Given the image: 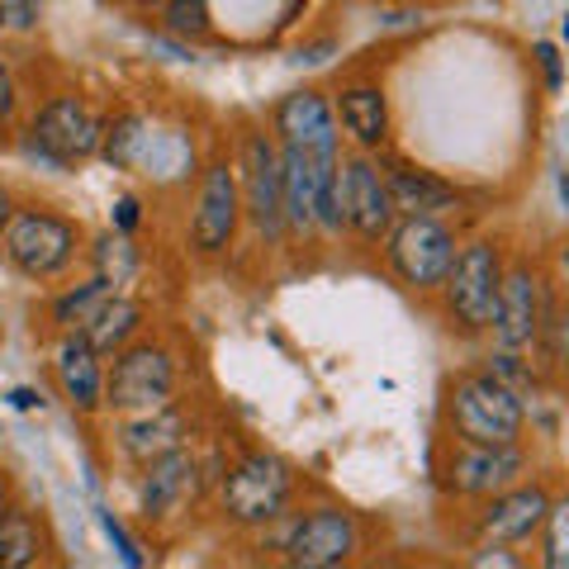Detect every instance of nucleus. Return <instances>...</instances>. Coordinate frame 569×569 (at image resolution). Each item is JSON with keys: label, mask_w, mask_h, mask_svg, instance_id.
<instances>
[{"label": "nucleus", "mask_w": 569, "mask_h": 569, "mask_svg": "<svg viewBox=\"0 0 569 569\" xmlns=\"http://www.w3.org/2000/svg\"><path fill=\"white\" fill-rule=\"evenodd\" d=\"M100 527H104V537L114 541V550L123 556V565H129V569H142V550L133 546V537H129V531H123V527L110 518V512H100Z\"/></svg>", "instance_id": "bb28decb"}, {"label": "nucleus", "mask_w": 569, "mask_h": 569, "mask_svg": "<svg viewBox=\"0 0 569 569\" xmlns=\"http://www.w3.org/2000/svg\"><path fill=\"white\" fill-rule=\"evenodd\" d=\"M39 6L43 0H0V29L10 33H24L39 24Z\"/></svg>", "instance_id": "a878e982"}, {"label": "nucleus", "mask_w": 569, "mask_h": 569, "mask_svg": "<svg viewBox=\"0 0 569 569\" xmlns=\"http://www.w3.org/2000/svg\"><path fill=\"white\" fill-rule=\"evenodd\" d=\"M29 133H33V148H39V157H48L52 167L86 162V157L100 148V119L86 110L81 100H71V96L48 100Z\"/></svg>", "instance_id": "0eeeda50"}, {"label": "nucleus", "mask_w": 569, "mask_h": 569, "mask_svg": "<svg viewBox=\"0 0 569 569\" xmlns=\"http://www.w3.org/2000/svg\"><path fill=\"white\" fill-rule=\"evenodd\" d=\"M114 228H119V233H133V228H138V200H129V194L114 204Z\"/></svg>", "instance_id": "c756f323"}, {"label": "nucleus", "mask_w": 569, "mask_h": 569, "mask_svg": "<svg viewBox=\"0 0 569 569\" xmlns=\"http://www.w3.org/2000/svg\"><path fill=\"white\" fill-rule=\"evenodd\" d=\"M537 62H541V71H546V86H550V91H560V52H556V43H537Z\"/></svg>", "instance_id": "c85d7f7f"}, {"label": "nucleus", "mask_w": 569, "mask_h": 569, "mask_svg": "<svg viewBox=\"0 0 569 569\" xmlns=\"http://www.w3.org/2000/svg\"><path fill=\"white\" fill-rule=\"evenodd\" d=\"M142 328V309L133 299H119V295H104L100 309L91 313V323L81 328V337L91 342L96 356H110V351H123V342Z\"/></svg>", "instance_id": "412c9836"}, {"label": "nucleus", "mask_w": 569, "mask_h": 569, "mask_svg": "<svg viewBox=\"0 0 569 569\" xmlns=\"http://www.w3.org/2000/svg\"><path fill=\"white\" fill-rule=\"evenodd\" d=\"M522 470H527V460L518 447H479V441H466L447 460V485L456 493L489 498V493H503L508 485H518Z\"/></svg>", "instance_id": "f8f14e48"}, {"label": "nucleus", "mask_w": 569, "mask_h": 569, "mask_svg": "<svg viewBox=\"0 0 569 569\" xmlns=\"http://www.w3.org/2000/svg\"><path fill=\"white\" fill-rule=\"evenodd\" d=\"M167 24L186 39H204L209 33V6L204 0H171L167 6Z\"/></svg>", "instance_id": "393cba45"}, {"label": "nucleus", "mask_w": 569, "mask_h": 569, "mask_svg": "<svg viewBox=\"0 0 569 569\" xmlns=\"http://www.w3.org/2000/svg\"><path fill=\"white\" fill-rule=\"evenodd\" d=\"M200 485V466H194V456L186 447H176L167 456H157L142 466V512L148 518H167L186 503Z\"/></svg>", "instance_id": "f3484780"}, {"label": "nucleus", "mask_w": 569, "mask_h": 569, "mask_svg": "<svg viewBox=\"0 0 569 569\" xmlns=\"http://www.w3.org/2000/svg\"><path fill=\"white\" fill-rule=\"evenodd\" d=\"M6 498H10V485H6V475H0V508H6Z\"/></svg>", "instance_id": "72a5a7b5"}, {"label": "nucleus", "mask_w": 569, "mask_h": 569, "mask_svg": "<svg viewBox=\"0 0 569 569\" xmlns=\"http://www.w3.org/2000/svg\"><path fill=\"white\" fill-rule=\"evenodd\" d=\"M337 176V152H305L280 148V194H284V223L309 228L313 223V194Z\"/></svg>", "instance_id": "4468645a"}, {"label": "nucleus", "mask_w": 569, "mask_h": 569, "mask_svg": "<svg viewBox=\"0 0 569 569\" xmlns=\"http://www.w3.org/2000/svg\"><path fill=\"white\" fill-rule=\"evenodd\" d=\"M171 385H176V370L162 347H129L114 356V370L104 380V403L123 408V413H142V408L167 403Z\"/></svg>", "instance_id": "423d86ee"}, {"label": "nucleus", "mask_w": 569, "mask_h": 569, "mask_svg": "<svg viewBox=\"0 0 569 569\" xmlns=\"http://www.w3.org/2000/svg\"><path fill=\"white\" fill-rule=\"evenodd\" d=\"M238 213H242V194H238V181H233V167L213 162L204 171L200 204H194V213H190V242L200 247L204 257L223 252L238 233Z\"/></svg>", "instance_id": "1a4fd4ad"}, {"label": "nucleus", "mask_w": 569, "mask_h": 569, "mask_svg": "<svg viewBox=\"0 0 569 569\" xmlns=\"http://www.w3.org/2000/svg\"><path fill=\"white\" fill-rule=\"evenodd\" d=\"M242 167H247V194L242 209L252 213V223L266 238H276L284 228V194H280V152L266 142L261 133L247 138L242 148Z\"/></svg>", "instance_id": "ddd939ff"}, {"label": "nucleus", "mask_w": 569, "mask_h": 569, "mask_svg": "<svg viewBox=\"0 0 569 569\" xmlns=\"http://www.w3.org/2000/svg\"><path fill=\"white\" fill-rule=\"evenodd\" d=\"M123 451H129L138 466H148V460L167 456L176 447H186V418L176 413V408L157 403V408H142L133 422H123Z\"/></svg>", "instance_id": "6ab92c4d"}, {"label": "nucleus", "mask_w": 569, "mask_h": 569, "mask_svg": "<svg viewBox=\"0 0 569 569\" xmlns=\"http://www.w3.org/2000/svg\"><path fill=\"white\" fill-rule=\"evenodd\" d=\"M276 133L280 148H305V152H337V119L323 96L295 91L276 104Z\"/></svg>", "instance_id": "dca6fc26"}, {"label": "nucleus", "mask_w": 569, "mask_h": 569, "mask_svg": "<svg viewBox=\"0 0 569 569\" xmlns=\"http://www.w3.org/2000/svg\"><path fill=\"white\" fill-rule=\"evenodd\" d=\"M389 266L413 284V290H437L456 261V238L437 219H403L389 228Z\"/></svg>", "instance_id": "39448f33"}, {"label": "nucleus", "mask_w": 569, "mask_h": 569, "mask_svg": "<svg viewBox=\"0 0 569 569\" xmlns=\"http://www.w3.org/2000/svg\"><path fill=\"white\" fill-rule=\"evenodd\" d=\"M284 556L299 569H332L356 556V522L337 508H318L299 518L295 531L284 537Z\"/></svg>", "instance_id": "9b49d317"}, {"label": "nucleus", "mask_w": 569, "mask_h": 569, "mask_svg": "<svg viewBox=\"0 0 569 569\" xmlns=\"http://www.w3.org/2000/svg\"><path fill=\"white\" fill-rule=\"evenodd\" d=\"M58 385L71 408L91 413L104 403V376H100V356L91 351L81 332H67V342L58 347Z\"/></svg>", "instance_id": "a211bd4d"}, {"label": "nucleus", "mask_w": 569, "mask_h": 569, "mask_svg": "<svg viewBox=\"0 0 569 569\" xmlns=\"http://www.w3.org/2000/svg\"><path fill=\"white\" fill-rule=\"evenodd\" d=\"M546 527H550V541H546V565L550 569H560L565 565V508H556L550 503V512H546Z\"/></svg>", "instance_id": "cd10ccee"}, {"label": "nucleus", "mask_w": 569, "mask_h": 569, "mask_svg": "<svg viewBox=\"0 0 569 569\" xmlns=\"http://www.w3.org/2000/svg\"><path fill=\"white\" fill-rule=\"evenodd\" d=\"M385 186H389V200H395V213H403V219H437L456 200L441 181H432L427 171H413V167H389Z\"/></svg>", "instance_id": "aec40b11"}, {"label": "nucleus", "mask_w": 569, "mask_h": 569, "mask_svg": "<svg viewBox=\"0 0 569 569\" xmlns=\"http://www.w3.org/2000/svg\"><path fill=\"white\" fill-rule=\"evenodd\" d=\"M451 422L460 441H479V447H518L527 408L522 395L498 376H466L451 389Z\"/></svg>", "instance_id": "f257e3e1"}, {"label": "nucleus", "mask_w": 569, "mask_h": 569, "mask_svg": "<svg viewBox=\"0 0 569 569\" xmlns=\"http://www.w3.org/2000/svg\"><path fill=\"white\" fill-rule=\"evenodd\" d=\"M43 556V537L24 508H0V569H24Z\"/></svg>", "instance_id": "5701e85b"}, {"label": "nucleus", "mask_w": 569, "mask_h": 569, "mask_svg": "<svg viewBox=\"0 0 569 569\" xmlns=\"http://www.w3.org/2000/svg\"><path fill=\"white\" fill-rule=\"evenodd\" d=\"M10 110H14V81H10L6 62H0V119H6Z\"/></svg>", "instance_id": "7c9ffc66"}, {"label": "nucleus", "mask_w": 569, "mask_h": 569, "mask_svg": "<svg viewBox=\"0 0 569 569\" xmlns=\"http://www.w3.org/2000/svg\"><path fill=\"white\" fill-rule=\"evenodd\" d=\"M493 337L503 351H522L537 347V337L546 332V299H541V280L518 266V271H503L498 284V309H493Z\"/></svg>", "instance_id": "6e6552de"}, {"label": "nucleus", "mask_w": 569, "mask_h": 569, "mask_svg": "<svg viewBox=\"0 0 569 569\" xmlns=\"http://www.w3.org/2000/svg\"><path fill=\"white\" fill-rule=\"evenodd\" d=\"M290 493H295L290 466H284L280 456L252 451V456H242L223 479V512L242 527H266L284 512Z\"/></svg>", "instance_id": "f03ea898"}, {"label": "nucleus", "mask_w": 569, "mask_h": 569, "mask_svg": "<svg viewBox=\"0 0 569 569\" xmlns=\"http://www.w3.org/2000/svg\"><path fill=\"white\" fill-rule=\"evenodd\" d=\"M77 252V228L48 209H10L6 219V257L20 266L24 276L43 280L58 276Z\"/></svg>", "instance_id": "20e7f679"}, {"label": "nucleus", "mask_w": 569, "mask_h": 569, "mask_svg": "<svg viewBox=\"0 0 569 569\" xmlns=\"http://www.w3.org/2000/svg\"><path fill=\"white\" fill-rule=\"evenodd\" d=\"M10 403L20 408V413H29V408H39L43 399H39V389H10Z\"/></svg>", "instance_id": "2f4dec72"}, {"label": "nucleus", "mask_w": 569, "mask_h": 569, "mask_svg": "<svg viewBox=\"0 0 569 569\" xmlns=\"http://www.w3.org/2000/svg\"><path fill=\"white\" fill-rule=\"evenodd\" d=\"M6 219H10V194H6V186H0V228H6Z\"/></svg>", "instance_id": "473e14b6"}, {"label": "nucleus", "mask_w": 569, "mask_h": 569, "mask_svg": "<svg viewBox=\"0 0 569 569\" xmlns=\"http://www.w3.org/2000/svg\"><path fill=\"white\" fill-rule=\"evenodd\" d=\"M337 114H342L347 133L361 142V148H380L385 133H389V110H385V96L376 86H351V91H342Z\"/></svg>", "instance_id": "4be33fe9"}, {"label": "nucleus", "mask_w": 569, "mask_h": 569, "mask_svg": "<svg viewBox=\"0 0 569 569\" xmlns=\"http://www.w3.org/2000/svg\"><path fill=\"white\" fill-rule=\"evenodd\" d=\"M342 223H351L366 242H380L395 228V200H389L385 171L370 157H351L342 171Z\"/></svg>", "instance_id": "9d476101"}, {"label": "nucleus", "mask_w": 569, "mask_h": 569, "mask_svg": "<svg viewBox=\"0 0 569 569\" xmlns=\"http://www.w3.org/2000/svg\"><path fill=\"white\" fill-rule=\"evenodd\" d=\"M498 284H503V261H498L493 242H470L460 247L441 290H447V309L460 328H489L493 309H498Z\"/></svg>", "instance_id": "7ed1b4c3"}, {"label": "nucleus", "mask_w": 569, "mask_h": 569, "mask_svg": "<svg viewBox=\"0 0 569 569\" xmlns=\"http://www.w3.org/2000/svg\"><path fill=\"white\" fill-rule=\"evenodd\" d=\"M550 512V493L541 485H508L503 493H489V508L479 512V531L493 541H527L537 537Z\"/></svg>", "instance_id": "2eb2a0df"}, {"label": "nucleus", "mask_w": 569, "mask_h": 569, "mask_svg": "<svg viewBox=\"0 0 569 569\" xmlns=\"http://www.w3.org/2000/svg\"><path fill=\"white\" fill-rule=\"evenodd\" d=\"M110 295V280H91V284H81V290H71V295H62L58 305H52V318L67 328V332H81L86 323H91V313L100 309V299Z\"/></svg>", "instance_id": "b1692460"}]
</instances>
